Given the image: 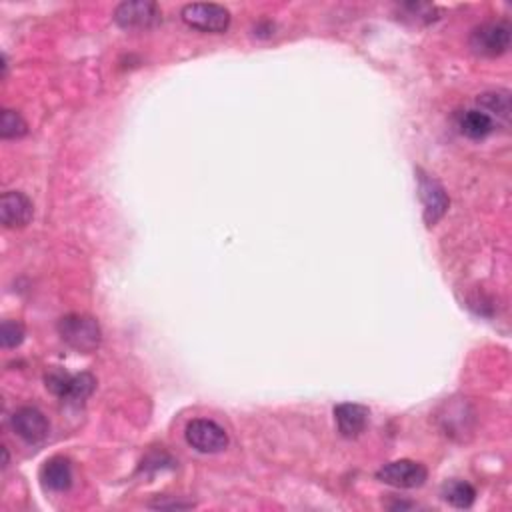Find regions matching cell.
<instances>
[{
  "label": "cell",
  "instance_id": "6da1fadb",
  "mask_svg": "<svg viewBox=\"0 0 512 512\" xmlns=\"http://www.w3.org/2000/svg\"><path fill=\"white\" fill-rule=\"evenodd\" d=\"M61 339L79 352H95L100 347L102 332L98 322L87 314H67L59 321Z\"/></svg>",
  "mask_w": 512,
  "mask_h": 512
},
{
  "label": "cell",
  "instance_id": "7a4b0ae2",
  "mask_svg": "<svg viewBox=\"0 0 512 512\" xmlns=\"http://www.w3.org/2000/svg\"><path fill=\"white\" fill-rule=\"evenodd\" d=\"M510 24L505 21L484 23L470 33L469 44L474 54L487 59H497L510 49Z\"/></svg>",
  "mask_w": 512,
  "mask_h": 512
},
{
  "label": "cell",
  "instance_id": "3957f363",
  "mask_svg": "<svg viewBox=\"0 0 512 512\" xmlns=\"http://www.w3.org/2000/svg\"><path fill=\"white\" fill-rule=\"evenodd\" d=\"M181 16L186 26L200 33H212L220 34L228 31L230 26V13L225 6L212 5V3H192L186 5Z\"/></svg>",
  "mask_w": 512,
  "mask_h": 512
},
{
  "label": "cell",
  "instance_id": "277c9868",
  "mask_svg": "<svg viewBox=\"0 0 512 512\" xmlns=\"http://www.w3.org/2000/svg\"><path fill=\"white\" fill-rule=\"evenodd\" d=\"M163 13L156 3L151 0H126L120 3L115 11V23L125 31H148L161 24Z\"/></svg>",
  "mask_w": 512,
  "mask_h": 512
},
{
  "label": "cell",
  "instance_id": "5b68a950",
  "mask_svg": "<svg viewBox=\"0 0 512 512\" xmlns=\"http://www.w3.org/2000/svg\"><path fill=\"white\" fill-rule=\"evenodd\" d=\"M186 442L202 454H217L228 446V434L219 423L209 418H199L186 426Z\"/></svg>",
  "mask_w": 512,
  "mask_h": 512
},
{
  "label": "cell",
  "instance_id": "8992f818",
  "mask_svg": "<svg viewBox=\"0 0 512 512\" xmlns=\"http://www.w3.org/2000/svg\"><path fill=\"white\" fill-rule=\"evenodd\" d=\"M377 479L395 489H421L428 479V470L421 462L403 459L385 464L377 472Z\"/></svg>",
  "mask_w": 512,
  "mask_h": 512
},
{
  "label": "cell",
  "instance_id": "52a82bcc",
  "mask_svg": "<svg viewBox=\"0 0 512 512\" xmlns=\"http://www.w3.org/2000/svg\"><path fill=\"white\" fill-rule=\"evenodd\" d=\"M418 197H421L424 207L426 227H434L436 222L444 217L451 204L442 184L431 179V176L424 174L423 171H418Z\"/></svg>",
  "mask_w": 512,
  "mask_h": 512
},
{
  "label": "cell",
  "instance_id": "ba28073f",
  "mask_svg": "<svg viewBox=\"0 0 512 512\" xmlns=\"http://www.w3.org/2000/svg\"><path fill=\"white\" fill-rule=\"evenodd\" d=\"M11 426L16 436H21V439L29 444L42 442L51 433L49 418L34 406L18 408V411L11 416Z\"/></svg>",
  "mask_w": 512,
  "mask_h": 512
},
{
  "label": "cell",
  "instance_id": "9c48e42d",
  "mask_svg": "<svg viewBox=\"0 0 512 512\" xmlns=\"http://www.w3.org/2000/svg\"><path fill=\"white\" fill-rule=\"evenodd\" d=\"M33 200L23 192H5L0 200V219L6 228H24L33 220Z\"/></svg>",
  "mask_w": 512,
  "mask_h": 512
},
{
  "label": "cell",
  "instance_id": "30bf717a",
  "mask_svg": "<svg viewBox=\"0 0 512 512\" xmlns=\"http://www.w3.org/2000/svg\"><path fill=\"white\" fill-rule=\"evenodd\" d=\"M368 408L355 403H342L334 408V421L344 439H358L368 426Z\"/></svg>",
  "mask_w": 512,
  "mask_h": 512
},
{
  "label": "cell",
  "instance_id": "8fae6325",
  "mask_svg": "<svg viewBox=\"0 0 512 512\" xmlns=\"http://www.w3.org/2000/svg\"><path fill=\"white\" fill-rule=\"evenodd\" d=\"M72 467L67 459L62 456H54V459L46 461L41 470V480L44 489L52 492H64L72 487Z\"/></svg>",
  "mask_w": 512,
  "mask_h": 512
},
{
  "label": "cell",
  "instance_id": "7c38bea8",
  "mask_svg": "<svg viewBox=\"0 0 512 512\" xmlns=\"http://www.w3.org/2000/svg\"><path fill=\"white\" fill-rule=\"evenodd\" d=\"M495 123H492L489 115H484L479 108L464 110L459 116V130L470 141H484V138L495 133Z\"/></svg>",
  "mask_w": 512,
  "mask_h": 512
},
{
  "label": "cell",
  "instance_id": "4fadbf2b",
  "mask_svg": "<svg viewBox=\"0 0 512 512\" xmlns=\"http://www.w3.org/2000/svg\"><path fill=\"white\" fill-rule=\"evenodd\" d=\"M479 110H482L484 115H489L495 126L498 123L508 125L510 120V95L507 90H492L484 92L477 100Z\"/></svg>",
  "mask_w": 512,
  "mask_h": 512
},
{
  "label": "cell",
  "instance_id": "5bb4252c",
  "mask_svg": "<svg viewBox=\"0 0 512 512\" xmlns=\"http://www.w3.org/2000/svg\"><path fill=\"white\" fill-rule=\"evenodd\" d=\"M442 498L454 508H470L477 500V490L467 480H451L442 487Z\"/></svg>",
  "mask_w": 512,
  "mask_h": 512
},
{
  "label": "cell",
  "instance_id": "9a60e30c",
  "mask_svg": "<svg viewBox=\"0 0 512 512\" xmlns=\"http://www.w3.org/2000/svg\"><path fill=\"white\" fill-rule=\"evenodd\" d=\"M97 388V378L88 375V372H80V375H74L70 377V383L67 393H64V400H69V403H85V400L95 393Z\"/></svg>",
  "mask_w": 512,
  "mask_h": 512
},
{
  "label": "cell",
  "instance_id": "2e32d148",
  "mask_svg": "<svg viewBox=\"0 0 512 512\" xmlns=\"http://www.w3.org/2000/svg\"><path fill=\"white\" fill-rule=\"evenodd\" d=\"M29 133V126H26V120L16 113V110L5 108L3 116H0V136L5 141H11V138H23Z\"/></svg>",
  "mask_w": 512,
  "mask_h": 512
},
{
  "label": "cell",
  "instance_id": "e0dca14e",
  "mask_svg": "<svg viewBox=\"0 0 512 512\" xmlns=\"http://www.w3.org/2000/svg\"><path fill=\"white\" fill-rule=\"evenodd\" d=\"M24 327L16 321H5L3 329H0V342L5 349H16L21 347L24 340Z\"/></svg>",
  "mask_w": 512,
  "mask_h": 512
},
{
  "label": "cell",
  "instance_id": "ac0fdd59",
  "mask_svg": "<svg viewBox=\"0 0 512 512\" xmlns=\"http://www.w3.org/2000/svg\"><path fill=\"white\" fill-rule=\"evenodd\" d=\"M151 508H191L192 505L191 502H164V500H156V502H151V505H148Z\"/></svg>",
  "mask_w": 512,
  "mask_h": 512
}]
</instances>
